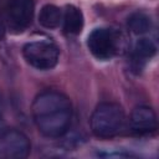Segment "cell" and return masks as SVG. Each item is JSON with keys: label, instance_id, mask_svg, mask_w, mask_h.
<instances>
[{"label": "cell", "instance_id": "1", "mask_svg": "<svg viewBox=\"0 0 159 159\" xmlns=\"http://www.w3.org/2000/svg\"><path fill=\"white\" fill-rule=\"evenodd\" d=\"M32 117L37 129L45 137H62L72 119L71 101L58 91H43L34 99Z\"/></svg>", "mask_w": 159, "mask_h": 159}, {"label": "cell", "instance_id": "2", "mask_svg": "<svg viewBox=\"0 0 159 159\" xmlns=\"http://www.w3.org/2000/svg\"><path fill=\"white\" fill-rule=\"evenodd\" d=\"M124 111L113 102H103L96 107L91 116L92 133L102 139L117 135L124 125Z\"/></svg>", "mask_w": 159, "mask_h": 159}, {"label": "cell", "instance_id": "3", "mask_svg": "<svg viewBox=\"0 0 159 159\" xmlns=\"http://www.w3.org/2000/svg\"><path fill=\"white\" fill-rule=\"evenodd\" d=\"M87 46L89 52L96 58L109 60L124 51L125 39L118 30L98 27L89 34L87 39Z\"/></svg>", "mask_w": 159, "mask_h": 159}, {"label": "cell", "instance_id": "4", "mask_svg": "<svg viewBox=\"0 0 159 159\" xmlns=\"http://www.w3.org/2000/svg\"><path fill=\"white\" fill-rule=\"evenodd\" d=\"M22 55L26 62L37 70L53 68L60 57L58 47L51 41H31L22 48Z\"/></svg>", "mask_w": 159, "mask_h": 159}, {"label": "cell", "instance_id": "5", "mask_svg": "<svg viewBox=\"0 0 159 159\" xmlns=\"http://www.w3.org/2000/svg\"><path fill=\"white\" fill-rule=\"evenodd\" d=\"M29 138L17 129H7L0 137V155L10 159H22L30 154Z\"/></svg>", "mask_w": 159, "mask_h": 159}, {"label": "cell", "instance_id": "6", "mask_svg": "<svg viewBox=\"0 0 159 159\" xmlns=\"http://www.w3.org/2000/svg\"><path fill=\"white\" fill-rule=\"evenodd\" d=\"M34 9V0H11L7 7L10 27L19 31L26 29L32 21Z\"/></svg>", "mask_w": 159, "mask_h": 159}, {"label": "cell", "instance_id": "7", "mask_svg": "<svg viewBox=\"0 0 159 159\" xmlns=\"http://www.w3.org/2000/svg\"><path fill=\"white\" fill-rule=\"evenodd\" d=\"M129 125L132 132L139 135L155 132L158 127L155 112L148 106H138L132 111L129 118Z\"/></svg>", "mask_w": 159, "mask_h": 159}, {"label": "cell", "instance_id": "8", "mask_svg": "<svg viewBox=\"0 0 159 159\" xmlns=\"http://www.w3.org/2000/svg\"><path fill=\"white\" fill-rule=\"evenodd\" d=\"M157 52V47L154 42L149 39H140L137 41L133 51V63L135 65V70H140L143 63L152 58Z\"/></svg>", "mask_w": 159, "mask_h": 159}, {"label": "cell", "instance_id": "9", "mask_svg": "<svg viewBox=\"0 0 159 159\" xmlns=\"http://www.w3.org/2000/svg\"><path fill=\"white\" fill-rule=\"evenodd\" d=\"M83 29V15L82 11L73 6L68 5L65 10L63 16V30L71 35H78Z\"/></svg>", "mask_w": 159, "mask_h": 159}, {"label": "cell", "instance_id": "10", "mask_svg": "<svg viewBox=\"0 0 159 159\" xmlns=\"http://www.w3.org/2000/svg\"><path fill=\"white\" fill-rule=\"evenodd\" d=\"M61 17H62V15H61L60 9L55 5L47 4L40 11L39 22L46 29H55L60 25Z\"/></svg>", "mask_w": 159, "mask_h": 159}, {"label": "cell", "instance_id": "11", "mask_svg": "<svg viewBox=\"0 0 159 159\" xmlns=\"http://www.w3.org/2000/svg\"><path fill=\"white\" fill-rule=\"evenodd\" d=\"M128 27L129 30L135 35H143L148 32L152 27V20L149 15H147L143 11L133 12L128 17Z\"/></svg>", "mask_w": 159, "mask_h": 159}, {"label": "cell", "instance_id": "12", "mask_svg": "<svg viewBox=\"0 0 159 159\" xmlns=\"http://www.w3.org/2000/svg\"><path fill=\"white\" fill-rule=\"evenodd\" d=\"M4 36H5V26H4V24L0 21V40H2Z\"/></svg>", "mask_w": 159, "mask_h": 159}, {"label": "cell", "instance_id": "13", "mask_svg": "<svg viewBox=\"0 0 159 159\" xmlns=\"http://www.w3.org/2000/svg\"><path fill=\"white\" fill-rule=\"evenodd\" d=\"M1 109H2V107H1V101H0V120H1V118H2V114H1Z\"/></svg>", "mask_w": 159, "mask_h": 159}]
</instances>
